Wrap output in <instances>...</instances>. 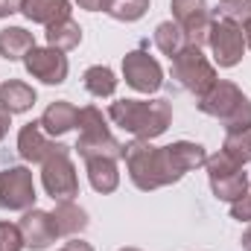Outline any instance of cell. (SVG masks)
I'll list each match as a JSON object with an SVG mask.
<instances>
[{
  "label": "cell",
  "instance_id": "4",
  "mask_svg": "<svg viewBox=\"0 0 251 251\" xmlns=\"http://www.w3.org/2000/svg\"><path fill=\"white\" fill-rule=\"evenodd\" d=\"M41 184L47 196H53V201H70L73 196H79V176L64 143H56L50 155L41 161Z\"/></svg>",
  "mask_w": 251,
  "mask_h": 251
},
{
  "label": "cell",
  "instance_id": "22",
  "mask_svg": "<svg viewBox=\"0 0 251 251\" xmlns=\"http://www.w3.org/2000/svg\"><path fill=\"white\" fill-rule=\"evenodd\" d=\"M210 190H213V196H216L219 201H237L240 196L249 193V176H246L243 170L216 176V178H210Z\"/></svg>",
  "mask_w": 251,
  "mask_h": 251
},
{
  "label": "cell",
  "instance_id": "8",
  "mask_svg": "<svg viewBox=\"0 0 251 251\" xmlns=\"http://www.w3.org/2000/svg\"><path fill=\"white\" fill-rule=\"evenodd\" d=\"M123 79L128 88L140 94H155L164 85V70L158 59L149 56L146 50H131L123 56Z\"/></svg>",
  "mask_w": 251,
  "mask_h": 251
},
{
  "label": "cell",
  "instance_id": "18",
  "mask_svg": "<svg viewBox=\"0 0 251 251\" xmlns=\"http://www.w3.org/2000/svg\"><path fill=\"white\" fill-rule=\"evenodd\" d=\"M88 167V181L97 193H114L120 187V173H117V161L111 158H94V161H85Z\"/></svg>",
  "mask_w": 251,
  "mask_h": 251
},
{
  "label": "cell",
  "instance_id": "30",
  "mask_svg": "<svg viewBox=\"0 0 251 251\" xmlns=\"http://www.w3.org/2000/svg\"><path fill=\"white\" fill-rule=\"evenodd\" d=\"M76 3H79L82 9H88V12H105L111 0H76Z\"/></svg>",
  "mask_w": 251,
  "mask_h": 251
},
{
  "label": "cell",
  "instance_id": "2",
  "mask_svg": "<svg viewBox=\"0 0 251 251\" xmlns=\"http://www.w3.org/2000/svg\"><path fill=\"white\" fill-rule=\"evenodd\" d=\"M108 120L137 140H155L173 123L170 100H117L108 108Z\"/></svg>",
  "mask_w": 251,
  "mask_h": 251
},
{
  "label": "cell",
  "instance_id": "16",
  "mask_svg": "<svg viewBox=\"0 0 251 251\" xmlns=\"http://www.w3.org/2000/svg\"><path fill=\"white\" fill-rule=\"evenodd\" d=\"M0 105L9 114H24L35 105V91L21 79H9L0 85Z\"/></svg>",
  "mask_w": 251,
  "mask_h": 251
},
{
  "label": "cell",
  "instance_id": "31",
  "mask_svg": "<svg viewBox=\"0 0 251 251\" xmlns=\"http://www.w3.org/2000/svg\"><path fill=\"white\" fill-rule=\"evenodd\" d=\"M15 12H21V0H0V18H9Z\"/></svg>",
  "mask_w": 251,
  "mask_h": 251
},
{
  "label": "cell",
  "instance_id": "20",
  "mask_svg": "<svg viewBox=\"0 0 251 251\" xmlns=\"http://www.w3.org/2000/svg\"><path fill=\"white\" fill-rule=\"evenodd\" d=\"M79 44H82V26L73 18H64L59 24L47 26V47L67 53V50H76Z\"/></svg>",
  "mask_w": 251,
  "mask_h": 251
},
{
  "label": "cell",
  "instance_id": "34",
  "mask_svg": "<svg viewBox=\"0 0 251 251\" xmlns=\"http://www.w3.org/2000/svg\"><path fill=\"white\" fill-rule=\"evenodd\" d=\"M243 38H246V47L251 50V18L243 24Z\"/></svg>",
  "mask_w": 251,
  "mask_h": 251
},
{
  "label": "cell",
  "instance_id": "36",
  "mask_svg": "<svg viewBox=\"0 0 251 251\" xmlns=\"http://www.w3.org/2000/svg\"><path fill=\"white\" fill-rule=\"evenodd\" d=\"M120 251H140V249H120Z\"/></svg>",
  "mask_w": 251,
  "mask_h": 251
},
{
  "label": "cell",
  "instance_id": "33",
  "mask_svg": "<svg viewBox=\"0 0 251 251\" xmlns=\"http://www.w3.org/2000/svg\"><path fill=\"white\" fill-rule=\"evenodd\" d=\"M9 126H12V114L0 105V140L6 137V131H9Z\"/></svg>",
  "mask_w": 251,
  "mask_h": 251
},
{
  "label": "cell",
  "instance_id": "10",
  "mask_svg": "<svg viewBox=\"0 0 251 251\" xmlns=\"http://www.w3.org/2000/svg\"><path fill=\"white\" fill-rule=\"evenodd\" d=\"M24 67L29 76L41 79L44 85H62L67 79V56L62 50H53V47H32L26 56H24Z\"/></svg>",
  "mask_w": 251,
  "mask_h": 251
},
{
  "label": "cell",
  "instance_id": "29",
  "mask_svg": "<svg viewBox=\"0 0 251 251\" xmlns=\"http://www.w3.org/2000/svg\"><path fill=\"white\" fill-rule=\"evenodd\" d=\"M231 216L237 222H251V193L240 196L237 201H231Z\"/></svg>",
  "mask_w": 251,
  "mask_h": 251
},
{
  "label": "cell",
  "instance_id": "6",
  "mask_svg": "<svg viewBox=\"0 0 251 251\" xmlns=\"http://www.w3.org/2000/svg\"><path fill=\"white\" fill-rule=\"evenodd\" d=\"M170 9H173V21L184 29L187 44L204 47L207 44V35H210V26H213L207 0H173Z\"/></svg>",
  "mask_w": 251,
  "mask_h": 251
},
{
  "label": "cell",
  "instance_id": "23",
  "mask_svg": "<svg viewBox=\"0 0 251 251\" xmlns=\"http://www.w3.org/2000/svg\"><path fill=\"white\" fill-rule=\"evenodd\" d=\"M155 47L164 53V56H178L184 47H187V35H184V29L176 24V21H164V24H158L155 26Z\"/></svg>",
  "mask_w": 251,
  "mask_h": 251
},
{
  "label": "cell",
  "instance_id": "26",
  "mask_svg": "<svg viewBox=\"0 0 251 251\" xmlns=\"http://www.w3.org/2000/svg\"><path fill=\"white\" fill-rule=\"evenodd\" d=\"M213 18L216 21H225V24L243 26L251 18V0H219L216 9H213Z\"/></svg>",
  "mask_w": 251,
  "mask_h": 251
},
{
  "label": "cell",
  "instance_id": "5",
  "mask_svg": "<svg viewBox=\"0 0 251 251\" xmlns=\"http://www.w3.org/2000/svg\"><path fill=\"white\" fill-rule=\"evenodd\" d=\"M173 79L199 100L201 94H207V91L213 88V82H216V67H213L210 59L201 53V47L187 44L178 56H173Z\"/></svg>",
  "mask_w": 251,
  "mask_h": 251
},
{
  "label": "cell",
  "instance_id": "12",
  "mask_svg": "<svg viewBox=\"0 0 251 251\" xmlns=\"http://www.w3.org/2000/svg\"><path fill=\"white\" fill-rule=\"evenodd\" d=\"M53 146H56V143L50 140V134L41 128L38 120L26 123L21 131H18V152H21V158L29 161V164H41V161L50 155Z\"/></svg>",
  "mask_w": 251,
  "mask_h": 251
},
{
  "label": "cell",
  "instance_id": "35",
  "mask_svg": "<svg viewBox=\"0 0 251 251\" xmlns=\"http://www.w3.org/2000/svg\"><path fill=\"white\" fill-rule=\"evenodd\" d=\"M240 243H243V249H246V251H251V228L243 234V240H240Z\"/></svg>",
  "mask_w": 251,
  "mask_h": 251
},
{
  "label": "cell",
  "instance_id": "3",
  "mask_svg": "<svg viewBox=\"0 0 251 251\" xmlns=\"http://www.w3.org/2000/svg\"><path fill=\"white\" fill-rule=\"evenodd\" d=\"M199 111L207 117H216L225 126V131H243L251 126V102L249 97L225 79H216L207 94L199 97Z\"/></svg>",
  "mask_w": 251,
  "mask_h": 251
},
{
  "label": "cell",
  "instance_id": "15",
  "mask_svg": "<svg viewBox=\"0 0 251 251\" xmlns=\"http://www.w3.org/2000/svg\"><path fill=\"white\" fill-rule=\"evenodd\" d=\"M76 149H79V158H85V161H94V158L120 161L123 158V143L111 131L108 134H97V137H79L76 140Z\"/></svg>",
  "mask_w": 251,
  "mask_h": 251
},
{
  "label": "cell",
  "instance_id": "24",
  "mask_svg": "<svg viewBox=\"0 0 251 251\" xmlns=\"http://www.w3.org/2000/svg\"><path fill=\"white\" fill-rule=\"evenodd\" d=\"M76 128L79 137H97V134H108V120L97 105H85L76 114Z\"/></svg>",
  "mask_w": 251,
  "mask_h": 251
},
{
  "label": "cell",
  "instance_id": "7",
  "mask_svg": "<svg viewBox=\"0 0 251 251\" xmlns=\"http://www.w3.org/2000/svg\"><path fill=\"white\" fill-rule=\"evenodd\" d=\"M35 204V181L26 167L0 173V210H29Z\"/></svg>",
  "mask_w": 251,
  "mask_h": 251
},
{
  "label": "cell",
  "instance_id": "1",
  "mask_svg": "<svg viewBox=\"0 0 251 251\" xmlns=\"http://www.w3.org/2000/svg\"><path fill=\"white\" fill-rule=\"evenodd\" d=\"M126 170L131 184L143 193L158 187H170L181 181L190 170L204 167L207 152L201 143L176 140L170 146H152V140H131L123 146Z\"/></svg>",
  "mask_w": 251,
  "mask_h": 251
},
{
  "label": "cell",
  "instance_id": "14",
  "mask_svg": "<svg viewBox=\"0 0 251 251\" xmlns=\"http://www.w3.org/2000/svg\"><path fill=\"white\" fill-rule=\"evenodd\" d=\"M76 114L79 108L67 100H56L53 105H47V111L41 114V128L50 134V137H59V134H67L70 128H76Z\"/></svg>",
  "mask_w": 251,
  "mask_h": 251
},
{
  "label": "cell",
  "instance_id": "25",
  "mask_svg": "<svg viewBox=\"0 0 251 251\" xmlns=\"http://www.w3.org/2000/svg\"><path fill=\"white\" fill-rule=\"evenodd\" d=\"M222 152L231 155L240 167H246L251 161V126L243 131H225V143H222Z\"/></svg>",
  "mask_w": 251,
  "mask_h": 251
},
{
  "label": "cell",
  "instance_id": "19",
  "mask_svg": "<svg viewBox=\"0 0 251 251\" xmlns=\"http://www.w3.org/2000/svg\"><path fill=\"white\" fill-rule=\"evenodd\" d=\"M53 219H56V228H59V237H76L88 228V213L70 199V201H56V210H53Z\"/></svg>",
  "mask_w": 251,
  "mask_h": 251
},
{
  "label": "cell",
  "instance_id": "27",
  "mask_svg": "<svg viewBox=\"0 0 251 251\" xmlns=\"http://www.w3.org/2000/svg\"><path fill=\"white\" fill-rule=\"evenodd\" d=\"M149 9V0H111L108 3V15L114 21H123V24H131V21H140Z\"/></svg>",
  "mask_w": 251,
  "mask_h": 251
},
{
  "label": "cell",
  "instance_id": "21",
  "mask_svg": "<svg viewBox=\"0 0 251 251\" xmlns=\"http://www.w3.org/2000/svg\"><path fill=\"white\" fill-rule=\"evenodd\" d=\"M82 82H85V91L91 94V97H114V91H117V76H114V70L111 67H105V64H91L88 70H85V76H82Z\"/></svg>",
  "mask_w": 251,
  "mask_h": 251
},
{
  "label": "cell",
  "instance_id": "17",
  "mask_svg": "<svg viewBox=\"0 0 251 251\" xmlns=\"http://www.w3.org/2000/svg\"><path fill=\"white\" fill-rule=\"evenodd\" d=\"M32 47H35V38L24 26H6V29H0V56L6 62H21Z\"/></svg>",
  "mask_w": 251,
  "mask_h": 251
},
{
  "label": "cell",
  "instance_id": "13",
  "mask_svg": "<svg viewBox=\"0 0 251 251\" xmlns=\"http://www.w3.org/2000/svg\"><path fill=\"white\" fill-rule=\"evenodd\" d=\"M21 12L32 24L53 26L64 18H70V0H21Z\"/></svg>",
  "mask_w": 251,
  "mask_h": 251
},
{
  "label": "cell",
  "instance_id": "9",
  "mask_svg": "<svg viewBox=\"0 0 251 251\" xmlns=\"http://www.w3.org/2000/svg\"><path fill=\"white\" fill-rule=\"evenodd\" d=\"M207 47H210L213 62L219 64V67H237V64L243 62V53H246L243 26L225 24V21H213L210 35H207Z\"/></svg>",
  "mask_w": 251,
  "mask_h": 251
},
{
  "label": "cell",
  "instance_id": "28",
  "mask_svg": "<svg viewBox=\"0 0 251 251\" xmlns=\"http://www.w3.org/2000/svg\"><path fill=\"white\" fill-rule=\"evenodd\" d=\"M0 251H24V237L18 225L0 222Z\"/></svg>",
  "mask_w": 251,
  "mask_h": 251
},
{
  "label": "cell",
  "instance_id": "11",
  "mask_svg": "<svg viewBox=\"0 0 251 251\" xmlns=\"http://www.w3.org/2000/svg\"><path fill=\"white\" fill-rule=\"evenodd\" d=\"M18 228H21V237H24V249H32V251L50 249L56 243V237H59V228H56L53 213L38 210V207L24 210Z\"/></svg>",
  "mask_w": 251,
  "mask_h": 251
},
{
  "label": "cell",
  "instance_id": "32",
  "mask_svg": "<svg viewBox=\"0 0 251 251\" xmlns=\"http://www.w3.org/2000/svg\"><path fill=\"white\" fill-rule=\"evenodd\" d=\"M62 251H94V249H91L85 240H76V237H73V240H67V243H64Z\"/></svg>",
  "mask_w": 251,
  "mask_h": 251
}]
</instances>
